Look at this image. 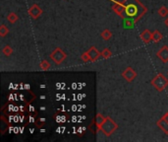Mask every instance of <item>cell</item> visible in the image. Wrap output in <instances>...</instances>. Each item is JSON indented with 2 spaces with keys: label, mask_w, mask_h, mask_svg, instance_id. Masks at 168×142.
<instances>
[{
  "label": "cell",
  "mask_w": 168,
  "mask_h": 142,
  "mask_svg": "<svg viewBox=\"0 0 168 142\" xmlns=\"http://www.w3.org/2000/svg\"><path fill=\"white\" fill-rule=\"evenodd\" d=\"M118 128V124L111 118H105L104 122L100 126V130L105 136H110Z\"/></svg>",
  "instance_id": "cell-1"
},
{
  "label": "cell",
  "mask_w": 168,
  "mask_h": 142,
  "mask_svg": "<svg viewBox=\"0 0 168 142\" xmlns=\"http://www.w3.org/2000/svg\"><path fill=\"white\" fill-rule=\"evenodd\" d=\"M151 85H153L156 91L158 92H162L165 88H167L168 86V78L165 77V76L162 73H158L155 77L151 80Z\"/></svg>",
  "instance_id": "cell-2"
},
{
  "label": "cell",
  "mask_w": 168,
  "mask_h": 142,
  "mask_svg": "<svg viewBox=\"0 0 168 142\" xmlns=\"http://www.w3.org/2000/svg\"><path fill=\"white\" fill-rule=\"evenodd\" d=\"M50 58L51 60L55 62V64H60L63 62V60L66 58V53H65L60 47H56L51 53H50Z\"/></svg>",
  "instance_id": "cell-3"
},
{
  "label": "cell",
  "mask_w": 168,
  "mask_h": 142,
  "mask_svg": "<svg viewBox=\"0 0 168 142\" xmlns=\"http://www.w3.org/2000/svg\"><path fill=\"white\" fill-rule=\"evenodd\" d=\"M122 77L127 82H132L137 78V72L132 67H128L122 72Z\"/></svg>",
  "instance_id": "cell-4"
},
{
  "label": "cell",
  "mask_w": 168,
  "mask_h": 142,
  "mask_svg": "<svg viewBox=\"0 0 168 142\" xmlns=\"http://www.w3.org/2000/svg\"><path fill=\"white\" fill-rule=\"evenodd\" d=\"M41 14H42V9L39 6V5H36V4H34L29 9V15L31 16L32 19H37Z\"/></svg>",
  "instance_id": "cell-5"
},
{
  "label": "cell",
  "mask_w": 168,
  "mask_h": 142,
  "mask_svg": "<svg viewBox=\"0 0 168 142\" xmlns=\"http://www.w3.org/2000/svg\"><path fill=\"white\" fill-rule=\"evenodd\" d=\"M158 57L160 59L162 62H168V47L167 46H163L160 51L158 52Z\"/></svg>",
  "instance_id": "cell-6"
},
{
  "label": "cell",
  "mask_w": 168,
  "mask_h": 142,
  "mask_svg": "<svg viewBox=\"0 0 168 142\" xmlns=\"http://www.w3.org/2000/svg\"><path fill=\"white\" fill-rule=\"evenodd\" d=\"M86 53H88V55H89V57H90V61H95L96 59L100 56L99 51H97L94 47H90V50H89L88 51H86Z\"/></svg>",
  "instance_id": "cell-7"
},
{
  "label": "cell",
  "mask_w": 168,
  "mask_h": 142,
  "mask_svg": "<svg viewBox=\"0 0 168 142\" xmlns=\"http://www.w3.org/2000/svg\"><path fill=\"white\" fill-rule=\"evenodd\" d=\"M141 39L145 43H149V42L153 41V33L149 30H145L141 34Z\"/></svg>",
  "instance_id": "cell-8"
},
{
  "label": "cell",
  "mask_w": 168,
  "mask_h": 142,
  "mask_svg": "<svg viewBox=\"0 0 168 142\" xmlns=\"http://www.w3.org/2000/svg\"><path fill=\"white\" fill-rule=\"evenodd\" d=\"M156 124H158V126L162 130V131H164L166 134H168V122L163 118H161L159 121L156 122Z\"/></svg>",
  "instance_id": "cell-9"
},
{
  "label": "cell",
  "mask_w": 168,
  "mask_h": 142,
  "mask_svg": "<svg viewBox=\"0 0 168 142\" xmlns=\"http://www.w3.org/2000/svg\"><path fill=\"white\" fill-rule=\"evenodd\" d=\"M105 121V118L104 117H102V114L101 113H97L96 114V117H95V123L97 125V127H99V129L100 128V126L102 125V123L104 122Z\"/></svg>",
  "instance_id": "cell-10"
},
{
  "label": "cell",
  "mask_w": 168,
  "mask_h": 142,
  "mask_svg": "<svg viewBox=\"0 0 168 142\" xmlns=\"http://www.w3.org/2000/svg\"><path fill=\"white\" fill-rule=\"evenodd\" d=\"M112 37V33L110 32V30L105 29L101 32V38L103 39L104 41H108Z\"/></svg>",
  "instance_id": "cell-11"
},
{
  "label": "cell",
  "mask_w": 168,
  "mask_h": 142,
  "mask_svg": "<svg viewBox=\"0 0 168 142\" xmlns=\"http://www.w3.org/2000/svg\"><path fill=\"white\" fill-rule=\"evenodd\" d=\"M114 11H115V12H116L117 14L120 15L122 18H125V17H124V12H126V11H125V8H123L120 4H117V5H116V6L114 7Z\"/></svg>",
  "instance_id": "cell-12"
},
{
  "label": "cell",
  "mask_w": 168,
  "mask_h": 142,
  "mask_svg": "<svg viewBox=\"0 0 168 142\" xmlns=\"http://www.w3.org/2000/svg\"><path fill=\"white\" fill-rule=\"evenodd\" d=\"M162 38H163V36H162V34L159 31H155L153 33V42H160L162 40Z\"/></svg>",
  "instance_id": "cell-13"
},
{
  "label": "cell",
  "mask_w": 168,
  "mask_h": 142,
  "mask_svg": "<svg viewBox=\"0 0 168 142\" xmlns=\"http://www.w3.org/2000/svg\"><path fill=\"white\" fill-rule=\"evenodd\" d=\"M0 128H1V134H4L5 131L8 129V122L5 121L4 117L1 118V127Z\"/></svg>",
  "instance_id": "cell-14"
},
{
  "label": "cell",
  "mask_w": 168,
  "mask_h": 142,
  "mask_svg": "<svg viewBox=\"0 0 168 142\" xmlns=\"http://www.w3.org/2000/svg\"><path fill=\"white\" fill-rule=\"evenodd\" d=\"M158 14L159 16H161V17H167L168 16V9L165 7V6H162L158 9Z\"/></svg>",
  "instance_id": "cell-15"
},
{
  "label": "cell",
  "mask_w": 168,
  "mask_h": 142,
  "mask_svg": "<svg viewBox=\"0 0 168 142\" xmlns=\"http://www.w3.org/2000/svg\"><path fill=\"white\" fill-rule=\"evenodd\" d=\"M7 20L10 22V23H15V22L16 21H17L18 20V15L17 14H16V13H10L9 15H8V17H7Z\"/></svg>",
  "instance_id": "cell-16"
},
{
  "label": "cell",
  "mask_w": 168,
  "mask_h": 142,
  "mask_svg": "<svg viewBox=\"0 0 168 142\" xmlns=\"http://www.w3.org/2000/svg\"><path fill=\"white\" fill-rule=\"evenodd\" d=\"M40 68H41V70H43V71H45V70H47V69H49V67H50V63L48 62L47 60H42L41 62H40Z\"/></svg>",
  "instance_id": "cell-17"
},
{
  "label": "cell",
  "mask_w": 168,
  "mask_h": 142,
  "mask_svg": "<svg viewBox=\"0 0 168 142\" xmlns=\"http://www.w3.org/2000/svg\"><path fill=\"white\" fill-rule=\"evenodd\" d=\"M9 33V30L8 28L5 25H1V27H0V36L1 37H5L7 34Z\"/></svg>",
  "instance_id": "cell-18"
},
{
  "label": "cell",
  "mask_w": 168,
  "mask_h": 142,
  "mask_svg": "<svg viewBox=\"0 0 168 142\" xmlns=\"http://www.w3.org/2000/svg\"><path fill=\"white\" fill-rule=\"evenodd\" d=\"M3 53H4L6 56H10L11 54L13 53V50H12V48H11L10 47L7 46V47H5L3 48Z\"/></svg>",
  "instance_id": "cell-19"
},
{
  "label": "cell",
  "mask_w": 168,
  "mask_h": 142,
  "mask_svg": "<svg viewBox=\"0 0 168 142\" xmlns=\"http://www.w3.org/2000/svg\"><path fill=\"white\" fill-rule=\"evenodd\" d=\"M101 55L103 56L104 58H108V57H110L112 55V53L111 51L108 50V48H105V50H103V51L101 52Z\"/></svg>",
  "instance_id": "cell-20"
},
{
  "label": "cell",
  "mask_w": 168,
  "mask_h": 142,
  "mask_svg": "<svg viewBox=\"0 0 168 142\" xmlns=\"http://www.w3.org/2000/svg\"><path fill=\"white\" fill-rule=\"evenodd\" d=\"M82 59H83V61H85V62L90 61V57H89L88 53H86V52H85V53L82 54Z\"/></svg>",
  "instance_id": "cell-21"
},
{
  "label": "cell",
  "mask_w": 168,
  "mask_h": 142,
  "mask_svg": "<svg viewBox=\"0 0 168 142\" xmlns=\"http://www.w3.org/2000/svg\"><path fill=\"white\" fill-rule=\"evenodd\" d=\"M37 125H40V126H41V125H43L45 123V119L44 118H40V119H37Z\"/></svg>",
  "instance_id": "cell-22"
},
{
  "label": "cell",
  "mask_w": 168,
  "mask_h": 142,
  "mask_svg": "<svg viewBox=\"0 0 168 142\" xmlns=\"http://www.w3.org/2000/svg\"><path fill=\"white\" fill-rule=\"evenodd\" d=\"M162 118H163L165 119V121H166V122H168V112H167V113H165V114H164V116H163V117H162Z\"/></svg>",
  "instance_id": "cell-23"
},
{
  "label": "cell",
  "mask_w": 168,
  "mask_h": 142,
  "mask_svg": "<svg viewBox=\"0 0 168 142\" xmlns=\"http://www.w3.org/2000/svg\"><path fill=\"white\" fill-rule=\"evenodd\" d=\"M165 25H166V26L168 27V18H167V19L165 20Z\"/></svg>",
  "instance_id": "cell-24"
}]
</instances>
